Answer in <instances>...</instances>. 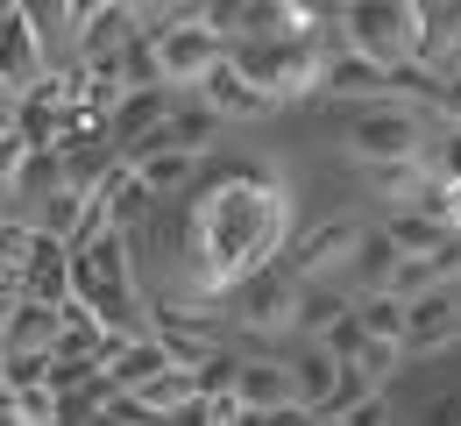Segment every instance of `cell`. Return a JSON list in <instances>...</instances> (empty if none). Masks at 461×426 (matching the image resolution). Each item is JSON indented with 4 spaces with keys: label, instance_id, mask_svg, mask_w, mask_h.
Listing matches in <instances>:
<instances>
[{
    "label": "cell",
    "instance_id": "8992f818",
    "mask_svg": "<svg viewBox=\"0 0 461 426\" xmlns=\"http://www.w3.org/2000/svg\"><path fill=\"white\" fill-rule=\"evenodd\" d=\"M298 305H305V285H291L285 270H263V277H249V285L228 299V313H234L241 334L285 341V334H298Z\"/></svg>",
    "mask_w": 461,
    "mask_h": 426
},
{
    "label": "cell",
    "instance_id": "9c48e42d",
    "mask_svg": "<svg viewBox=\"0 0 461 426\" xmlns=\"http://www.w3.org/2000/svg\"><path fill=\"white\" fill-rule=\"evenodd\" d=\"M50 78V58H43V43H36V29H29V7H0V86L22 100V93H36Z\"/></svg>",
    "mask_w": 461,
    "mask_h": 426
},
{
    "label": "cell",
    "instance_id": "30bf717a",
    "mask_svg": "<svg viewBox=\"0 0 461 426\" xmlns=\"http://www.w3.org/2000/svg\"><path fill=\"white\" fill-rule=\"evenodd\" d=\"M285 369H291V405H298L305 420L334 426V384H341V363H334L327 349H312V341H305Z\"/></svg>",
    "mask_w": 461,
    "mask_h": 426
},
{
    "label": "cell",
    "instance_id": "d4e9b609",
    "mask_svg": "<svg viewBox=\"0 0 461 426\" xmlns=\"http://www.w3.org/2000/svg\"><path fill=\"white\" fill-rule=\"evenodd\" d=\"M29 249H36V228H29V221H14V213H0V270H14V277H22Z\"/></svg>",
    "mask_w": 461,
    "mask_h": 426
},
{
    "label": "cell",
    "instance_id": "4fadbf2b",
    "mask_svg": "<svg viewBox=\"0 0 461 426\" xmlns=\"http://www.w3.org/2000/svg\"><path fill=\"white\" fill-rule=\"evenodd\" d=\"M14 285H22L29 305H50V313H58V305L71 299V249L50 242V235H36V249H29V263H22Z\"/></svg>",
    "mask_w": 461,
    "mask_h": 426
},
{
    "label": "cell",
    "instance_id": "7402d4cb",
    "mask_svg": "<svg viewBox=\"0 0 461 426\" xmlns=\"http://www.w3.org/2000/svg\"><path fill=\"white\" fill-rule=\"evenodd\" d=\"M128 171L149 185L157 199H171V192H185V185L199 178V157H142V164H128Z\"/></svg>",
    "mask_w": 461,
    "mask_h": 426
},
{
    "label": "cell",
    "instance_id": "7c38bea8",
    "mask_svg": "<svg viewBox=\"0 0 461 426\" xmlns=\"http://www.w3.org/2000/svg\"><path fill=\"white\" fill-rule=\"evenodd\" d=\"M234 405L256 412V420L285 412L291 405V369L277 363V356H241V363H234Z\"/></svg>",
    "mask_w": 461,
    "mask_h": 426
},
{
    "label": "cell",
    "instance_id": "5bb4252c",
    "mask_svg": "<svg viewBox=\"0 0 461 426\" xmlns=\"http://www.w3.org/2000/svg\"><path fill=\"white\" fill-rule=\"evenodd\" d=\"M391 78H398V71L341 50V58H327V86H320V93H327V100H348V107H384V100H391Z\"/></svg>",
    "mask_w": 461,
    "mask_h": 426
},
{
    "label": "cell",
    "instance_id": "ba28073f",
    "mask_svg": "<svg viewBox=\"0 0 461 426\" xmlns=\"http://www.w3.org/2000/svg\"><path fill=\"white\" fill-rule=\"evenodd\" d=\"M404 363H433V356H447L461 349V299L455 292H426V299L404 305Z\"/></svg>",
    "mask_w": 461,
    "mask_h": 426
},
{
    "label": "cell",
    "instance_id": "3957f363",
    "mask_svg": "<svg viewBox=\"0 0 461 426\" xmlns=\"http://www.w3.org/2000/svg\"><path fill=\"white\" fill-rule=\"evenodd\" d=\"M228 64L270 100V107H285V100H320V86H327V50H320V43H234Z\"/></svg>",
    "mask_w": 461,
    "mask_h": 426
},
{
    "label": "cell",
    "instance_id": "7a4b0ae2",
    "mask_svg": "<svg viewBox=\"0 0 461 426\" xmlns=\"http://www.w3.org/2000/svg\"><path fill=\"white\" fill-rule=\"evenodd\" d=\"M341 43L355 58L384 64V71H411L419 50H426L419 0H362V7H341Z\"/></svg>",
    "mask_w": 461,
    "mask_h": 426
},
{
    "label": "cell",
    "instance_id": "4316f807",
    "mask_svg": "<svg viewBox=\"0 0 461 426\" xmlns=\"http://www.w3.org/2000/svg\"><path fill=\"white\" fill-rule=\"evenodd\" d=\"M426 426H461V391H447V398H433V412H426Z\"/></svg>",
    "mask_w": 461,
    "mask_h": 426
},
{
    "label": "cell",
    "instance_id": "6da1fadb",
    "mask_svg": "<svg viewBox=\"0 0 461 426\" xmlns=\"http://www.w3.org/2000/svg\"><path fill=\"white\" fill-rule=\"evenodd\" d=\"M291 242V185L270 178V164L256 157H234L228 178L206 185L192 221H185V242H177V277L164 305H185V313H213L249 285L263 277Z\"/></svg>",
    "mask_w": 461,
    "mask_h": 426
},
{
    "label": "cell",
    "instance_id": "cb8c5ba5",
    "mask_svg": "<svg viewBox=\"0 0 461 426\" xmlns=\"http://www.w3.org/2000/svg\"><path fill=\"white\" fill-rule=\"evenodd\" d=\"M341 313H348L341 292H320V285H305V305H298V341H320V334H327Z\"/></svg>",
    "mask_w": 461,
    "mask_h": 426
},
{
    "label": "cell",
    "instance_id": "2e32d148",
    "mask_svg": "<svg viewBox=\"0 0 461 426\" xmlns=\"http://www.w3.org/2000/svg\"><path fill=\"white\" fill-rule=\"evenodd\" d=\"M376 235L391 242V256H398V263H426L433 249L447 242V228H440L426 206H398V213H384V228H376Z\"/></svg>",
    "mask_w": 461,
    "mask_h": 426
},
{
    "label": "cell",
    "instance_id": "d6986e66",
    "mask_svg": "<svg viewBox=\"0 0 461 426\" xmlns=\"http://www.w3.org/2000/svg\"><path fill=\"white\" fill-rule=\"evenodd\" d=\"M362 178H369V192H376L391 213H398V206H419V199L433 192V171H426V157H419V164H376V171H362Z\"/></svg>",
    "mask_w": 461,
    "mask_h": 426
},
{
    "label": "cell",
    "instance_id": "83f0119b",
    "mask_svg": "<svg viewBox=\"0 0 461 426\" xmlns=\"http://www.w3.org/2000/svg\"><path fill=\"white\" fill-rule=\"evenodd\" d=\"M0 135H14V93L0 86Z\"/></svg>",
    "mask_w": 461,
    "mask_h": 426
},
{
    "label": "cell",
    "instance_id": "44dd1931",
    "mask_svg": "<svg viewBox=\"0 0 461 426\" xmlns=\"http://www.w3.org/2000/svg\"><path fill=\"white\" fill-rule=\"evenodd\" d=\"M341 369H355V376H362L369 391H384V384H398L404 349H398V341H362V349H355V356H348Z\"/></svg>",
    "mask_w": 461,
    "mask_h": 426
},
{
    "label": "cell",
    "instance_id": "ffe728a7",
    "mask_svg": "<svg viewBox=\"0 0 461 426\" xmlns=\"http://www.w3.org/2000/svg\"><path fill=\"white\" fill-rule=\"evenodd\" d=\"M355 327L369 341H404V299L398 292H369V299L355 305Z\"/></svg>",
    "mask_w": 461,
    "mask_h": 426
},
{
    "label": "cell",
    "instance_id": "9a60e30c",
    "mask_svg": "<svg viewBox=\"0 0 461 426\" xmlns=\"http://www.w3.org/2000/svg\"><path fill=\"white\" fill-rule=\"evenodd\" d=\"M164 114H171V93H164V86H149V93H121V107L107 114V150L128 157V150L164 122Z\"/></svg>",
    "mask_w": 461,
    "mask_h": 426
},
{
    "label": "cell",
    "instance_id": "8fae6325",
    "mask_svg": "<svg viewBox=\"0 0 461 426\" xmlns=\"http://www.w3.org/2000/svg\"><path fill=\"white\" fill-rule=\"evenodd\" d=\"M199 107H206L213 122H270V114H277V107H270V100H263V93H256L228 58L199 78Z\"/></svg>",
    "mask_w": 461,
    "mask_h": 426
},
{
    "label": "cell",
    "instance_id": "603a6c76",
    "mask_svg": "<svg viewBox=\"0 0 461 426\" xmlns=\"http://www.w3.org/2000/svg\"><path fill=\"white\" fill-rule=\"evenodd\" d=\"M348 270H355V285H369V292H391V277H398V256H391V242L369 228V242L355 249V263H348Z\"/></svg>",
    "mask_w": 461,
    "mask_h": 426
},
{
    "label": "cell",
    "instance_id": "484cf974",
    "mask_svg": "<svg viewBox=\"0 0 461 426\" xmlns=\"http://www.w3.org/2000/svg\"><path fill=\"white\" fill-rule=\"evenodd\" d=\"M341 426H391V405H384V398H362V405H355Z\"/></svg>",
    "mask_w": 461,
    "mask_h": 426
},
{
    "label": "cell",
    "instance_id": "52a82bcc",
    "mask_svg": "<svg viewBox=\"0 0 461 426\" xmlns=\"http://www.w3.org/2000/svg\"><path fill=\"white\" fill-rule=\"evenodd\" d=\"M142 43L157 50V78H164V93H171V86H199L213 64L228 58V36L206 29V14L185 22V29H164V36H142Z\"/></svg>",
    "mask_w": 461,
    "mask_h": 426
},
{
    "label": "cell",
    "instance_id": "277c9868",
    "mask_svg": "<svg viewBox=\"0 0 461 426\" xmlns=\"http://www.w3.org/2000/svg\"><path fill=\"white\" fill-rule=\"evenodd\" d=\"M426 142H433L426 114L391 107V100H384V107H355V122H348V157H355L362 171H376V164H419Z\"/></svg>",
    "mask_w": 461,
    "mask_h": 426
},
{
    "label": "cell",
    "instance_id": "ac0fdd59",
    "mask_svg": "<svg viewBox=\"0 0 461 426\" xmlns=\"http://www.w3.org/2000/svg\"><path fill=\"white\" fill-rule=\"evenodd\" d=\"M50 349H58V313L14 299V313H7V349L0 356H50Z\"/></svg>",
    "mask_w": 461,
    "mask_h": 426
},
{
    "label": "cell",
    "instance_id": "e0dca14e",
    "mask_svg": "<svg viewBox=\"0 0 461 426\" xmlns=\"http://www.w3.org/2000/svg\"><path fill=\"white\" fill-rule=\"evenodd\" d=\"M100 213H107V228H121V235H128V228H142V221L157 213V192L135 178L128 164H114V171H107V185H100Z\"/></svg>",
    "mask_w": 461,
    "mask_h": 426
},
{
    "label": "cell",
    "instance_id": "5b68a950",
    "mask_svg": "<svg viewBox=\"0 0 461 426\" xmlns=\"http://www.w3.org/2000/svg\"><path fill=\"white\" fill-rule=\"evenodd\" d=\"M362 242H369V228L355 213H320L312 228H298L285 242V277L291 285H327V277H341L348 263H355Z\"/></svg>",
    "mask_w": 461,
    "mask_h": 426
}]
</instances>
